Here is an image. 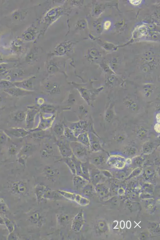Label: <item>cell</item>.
<instances>
[{
    "mask_svg": "<svg viewBox=\"0 0 160 240\" xmlns=\"http://www.w3.org/2000/svg\"><path fill=\"white\" fill-rule=\"evenodd\" d=\"M154 149V146L153 143L149 142H145L143 146V153L145 154L151 153Z\"/></svg>",
    "mask_w": 160,
    "mask_h": 240,
    "instance_id": "cell-25",
    "label": "cell"
},
{
    "mask_svg": "<svg viewBox=\"0 0 160 240\" xmlns=\"http://www.w3.org/2000/svg\"><path fill=\"white\" fill-rule=\"evenodd\" d=\"M7 133L13 138H21L30 135L31 132L23 128L13 127L7 130Z\"/></svg>",
    "mask_w": 160,
    "mask_h": 240,
    "instance_id": "cell-6",
    "label": "cell"
},
{
    "mask_svg": "<svg viewBox=\"0 0 160 240\" xmlns=\"http://www.w3.org/2000/svg\"><path fill=\"white\" fill-rule=\"evenodd\" d=\"M130 1L131 4L135 5V6L139 5L142 2V1H141V0H134V1L131 0V1Z\"/></svg>",
    "mask_w": 160,
    "mask_h": 240,
    "instance_id": "cell-41",
    "label": "cell"
},
{
    "mask_svg": "<svg viewBox=\"0 0 160 240\" xmlns=\"http://www.w3.org/2000/svg\"><path fill=\"white\" fill-rule=\"evenodd\" d=\"M124 102L127 107L133 111L136 110L137 107H138L137 104L131 98H128V97L125 98L124 99Z\"/></svg>",
    "mask_w": 160,
    "mask_h": 240,
    "instance_id": "cell-23",
    "label": "cell"
},
{
    "mask_svg": "<svg viewBox=\"0 0 160 240\" xmlns=\"http://www.w3.org/2000/svg\"><path fill=\"white\" fill-rule=\"evenodd\" d=\"M111 25V22L110 21H106L104 24V28L105 30H107L110 27Z\"/></svg>",
    "mask_w": 160,
    "mask_h": 240,
    "instance_id": "cell-42",
    "label": "cell"
},
{
    "mask_svg": "<svg viewBox=\"0 0 160 240\" xmlns=\"http://www.w3.org/2000/svg\"><path fill=\"white\" fill-rule=\"evenodd\" d=\"M34 78H32L20 82H14V84L15 87H17L29 91L34 90Z\"/></svg>",
    "mask_w": 160,
    "mask_h": 240,
    "instance_id": "cell-9",
    "label": "cell"
},
{
    "mask_svg": "<svg viewBox=\"0 0 160 240\" xmlns=\"http://www.w3.org/2000/svg\"><path fill=\"white\" fill-rule=\"evenodd\" d=\"M61 155L63 158L71 157L73 153L68 141L64 137H61L56 142Z\"/></svg>",
    "mask_w": 160,
    "mask_h": 240,
    "instance_id": "cell-1",
    "label": "cell"
},
{
    "mask_svg": "<svg viewBox=\"0 0 160 240\" xmlns=\"http://www.w3.org/2000/svg\"><path fill=\"white\" fill-rule=\"evenodd\" d=\"M97 229L101 233H104L107 230L108 227L105 221H99L97 225Z\"/></svg>",
    "mask_w": 160,
    "mask_h": 240,
    "instance_id": "cell-30",
    "label": "cell"
},
{
    "mask_svg": "<svg viewBox=\"0 0 160 240\" xmlns=\"http://www.w3.org/2000/svg\"><path fill=\"white\" fill-rule=\"evenodd\" d=\"M44 173L47 179L51 182L56 181L59 175V172L58 170L50 166L45 167L44 169Z\"/></svg>",
    "mask_w": 160,
    "mask_h": 240,
    "instance_id": "cell-8",
    "label": "cell"
},
{
    "mask_svg": "<svg viewBox=\"0 0 160 240\" xmlns=\"http://www.w3.org/2000/svg\"><path fill=\"white\" fill-rule=\"evenodd\" d=\"M34 148L33 145L30 144H26L21 148L20 151L17 154V157L23 158L26 160L34 151Z\"/></svg>",
    "mask_w": 160,
    "mask_h": 240,
    "instance_id": "cell-12",
    "label": "cell"
},
{
    "mask_svg": "<svg viewBox=\"0 0 160 240\" xmlns=\"http://www.w3.org/2000/svg\"><path fill=\"white\" fill-rule=\"evenodd\" d=\"M63 136L68 141H71V142H75L77 141V138L72 130L66 126H64Z\"/></svg>",
    "mask_w": 160,
    "mask_h": 240,
    "instance_id": "cell-20",
    "label": "cell"
},
{
    "mask_svg": "<svg viewBox=\"0 0 160 240\" xmlns=\"http://www.w3.org/2000/svg\"><path fill=\"white\" fill-rule=\"evenodd\" d=\"M92 147H93V149L94 151H97V150H99L102 149H101V146H100L99 144L97 143V142H94V143H93Z\"/></svg>",
    "mask_w": 160,
    "mask_h": 240,
    "instance_id": "cell-40",
    "label": "cell"
},
{
    "mask_svg": "<svg viewBox=\"0 0 160 240\" xmlns=\"http://www.w3.org/2000/svg\"><path fill=\"white\" fill-rule=\"evenodd\" d=\"M10 190L14 195L25 196L29 193L27 184L23 181H14L12 184Z\"/></svg>",
    "mask_w": 160,
    "mask_h": 240,
    "instance_id": "cell-2",
    "label": "cell"
},
{
    "mask_svg": "<svg viewBox=\"0 0 160 240\" xmlns=\"http://www.w3.org/2000/svg\"><path fill=\"white\" fill-rule=\"evenodd\" d=\"M46 187V186L45 185L40 184H37L35 186V194L37 202L39 203L44 200V193Z\"/></svg>",
    "mask_w": 160,
    "mask_h": 240,
    "instance_id": "cell-16",
    "label": "cell"
},
{
    "mask_svg": "<svg viewBox=\"0 0 160 240\" xmlns=\"http://www.w3.org/2000/svg\"><path fill=\"white\" fill-rule=\"evenodd\" d=\"M9 153L10 155L15 156L18 154V146L17 144L13 143L9 146Z\"/></svg>",
    "mask_w": 160,
    "mask_h": 240,
    "instance_id": "cell-31",
    "label": "cell"
},
{
    "mask_svg": "<svg viewBox=\"0 0 160 240\" xmlns=\"http://www.w3.org/2000/svg\"><path fill=\"white\" fill-rule=\"evenodd\" d=\"M63 158L64 162L67 165L72 174L73 175H76V170L75 165L71 157H67Z\"/></svg>",
    "mask_w": 160,
    "mask_h": 240,
    "instance_id": "cell-21",
    "label": "cell"
},
{
    "mask_svg": "<svg viewBox=\"0 0 160 240\" xmlns=\"http://www.w3.org/2000/svg\"><path fill=\"white\" fill-rule=\"evenodd\" d=\"M89 171L90 181L95 186L100 184L105 178L101 172L95 166L91 167L89 166Z\"/></svg>",
    "mask_w": 160,
    "mask_h": 240,
    "instance_id": "cell-5",
    "label": "cell"
},
{
    "mask_svg": "<svg viewBox=\"0 0 160 240\" xmlns=\"http://www.w3.org/2000/svg\"><path fill=\"white\" fill-rule=\"evenodd\" d=\"M6 136L5 134H0V143H3V142L6 141Z\"/></svg>",
    "mask_w": 160,
    "mask_h": 240,
    "instance_id": "cell-43",
    "label": "cell"
},
{
    "mask_svg": "<svg viewBox=\"0 0 160 240\" xmlns=\"http://www.w3.org/2000/svg\"><path fill=\"white\" fill-rule=\"evenodd\" d=\"M29 219L32 223L38 225V226H42L45 221L42 213L38 210L31 213L29 216Z\"/></svg>",
    "mask_w": 160,
    "mask_h": 240,
    "instance_id": "cell-10",
    "label": "cell"
},
{
    "mask_svg": "<svg viewBox=\"0 0 160 240\" xmlns=\"http://www.w3.org/2000/svg\"><path fill=\"white\" fill-rule=\"evenodd\" d=\"M5 223L6 224V225L7 226L8 229L9 230V232L10 233H13L14 229H15L14 224L10 220L8 219H6V221H5Z\"/></svg>",
    "mask_w": 160,
    "mask_h": 240,
    "instance_id": "cell-36",
    "label": "cell"
},
{
    "mask_svg": "<svg viewBox=\"0 0 160 240\" xmlns=\"http://www.w3.org/2000/svg\"><path fill=\"white\" fill-rule=\"evenodd\" d=\"M53 131L59 138L64 137V126L61 123L56 124L53 128Z\"/></svg>",
    "mask_w": 160,
    "mask_h": 240,
    "instance_id": "cell-22",
    "label": "cell"
},
{
    "mask_svg": "<svg viewBox=\"0 0 160 240\" xmlns=\"http://www.w3.org/2000/svg\"><path fill=\"white\" fill-rule=\"evenodd\" d=\"M82 192L84 195L86 197H92L96 194L97 191L93 185L89 182L82 189Z\"/></svg>",
    "mask_w": 160,
    "mask_h": 240,
    "instance_id": "cell-18",
    "label": "cell"
},
{
    "mask_svg": "<svg viewBox=\"0 0 160 240\" xmlns=\"http://www.w3.org/2000/svg\"><path fill=\"white\" fill-rule=\"evenodd\" d=\"M79 140L80 142V143L84 144L85 145L88 146L89 145V142H88V138H87V136L85 134H82L81 135L79 136Z\"/></svg>",
    "mask_w": 160,
    "mask_h": 240,
    "instance_id": "cell-37",
    "label": "cell"
},
{
    "mask_svg": "<svg viewBox=\"0 0 160 240\" xmlns=\"http://www.w3.org/2000/svg\"><path fill=\"white\" fill-rule=\"evenodd\" d=\"M6 91L10 95L16 97H23V96L29 95L32 93L31 91H27L17 87L6 89Z\"/></svg>",
    "mask_w": 160,
    "mask_h": 240,
    "instance_id": "cell-13",
    "label": "cell"
},
{
    "mask_svg": "<svg viewBox=\"0 0 160 240\" xmlns=\"http://www.w3.org/2000/svg\"><path fill=\"white\" fill-rule=\"evenodd\" d=\"M40 109L44 114H54L56 110L55 107L53 105L45 104L41 106Z\"/></svg>",
    "mask_w": 160,
    "mask_h": 240,
    "instance_id": "cell-24",
    "label": "cell"
},
{
    "mask_svg": "<svg viewBox=\"0 0 160 240\" xmlns=\"http://www.w3.org/2000/svg\"><path fill=\"white\" fill-rule=\"evenodd\" d=\"M38 113V111L36 108H32L27 112L25 122L28 129H31L34 127L35 117Z\"/></svg>",
    "mask_w": 160,
    "mask_h": 240,
    "instance_id": "cell-7",
    "label": "cell"
},
{
    "mask_svg": "<svg viewBox=\"0 0 160 240\" xmlns=\"http://www.w3.org/2000/svg\"><path fill=\"white\" fill-rule=\"evenodd\" d=\"M75 202L81 206H85L89 205L90 201L87 198L82 197L80 194H77Z\"/></svg>",
    "mask_w": 160,
    "mask_h": 240,
    "instance_id": "cell-26",
    "label": "cell"
},
{
    "mask_svg": "<svg viewBox=\"0 0 160 240\" xmlns=\"http://www.w3.org/2000/svg\"><path fill=\"white\" fill-rule=\"evenodd\" d=\"M73 183L77 191L82 190L89 181L86 178L78 175H74L73 177Z\"/></svg>",
    "mask_w": 160,
    "mask_h": 240,
    "instance_id": "cell-11",
    "label": "cell"
},
{
    "mask_svg": "<svg viewBox=\"0 0 160 240\" xmlns=\"http://www.w3.org/2000/svg\"><path fill=\"white\" fill-rule=\"evenodd\" d=\"M101 172L103 175L105 176V177H108V178H111L113 177V176L111 173H110V172L108 171V170H102Z\"/></svg>",
    "mask_w": 160,
    "mask_h": 240,
    "instance_id": "cell-39",
    "label": "cell"
},
{
    "mask_svg": "<svg viewBox=\"0 0 160 240\" xmlns=\"http://www.w3.org/2000/svg\"><path fill=\"white\" fill-rule=\"evenodd\" d=\"M70 145L73 155L78 159H82L87 155L86 148L80 142H72Z\"/></svg>",
    "mask_w": 160,
    "mask_h": 240,
    "instance_id": "cell-3",
    "label": "cell"
},
{
    "mask_svg": "<svg viewBox=\"0 0 160 240\" xmlns=\"http://www.w3.org/2000/svg\"><path fill=\"white\" fill-rule=\"evenodd\" d=\"M144 161L145 158L142 156H137L133 159V165L137 167H140L142 166Z\"/></svg>",
    "mask_w": 160,
    "mask_h": 240,
    "instance_id": "cell-32",
    "label": "cell"
},
{
    "mask_svg": "<svg viewBox=\"0 0 160 240\" xmlns=\"http://www.w3.org/2000/svg\"><path fill=\"white\" fill-rule=\"evenodd\" d=\"M44 89L47 93L50 95L59 94L60 89L58 84L55 82H48L44 85Z\"/></svg>",
    "mask_w": 160,
    "mask_h": 240,
    "instance_id": "cell-14",
    "label": "cell"
},
{
    "mask_svg": "<svg viewBox=\"0 0 160 240\" xmlns=\"http://www.w3.org/2000/svg\"><path fill=\"white\" fill-rule=\"evenodd\" d=\"M137 150L136 148L132 146H126L123 149V153L126 156H131L134 155L137 153Z\"/></svg>",
    "mask_w": 160,
    "mask_h": 240,
    "instance_id": "cell-27",
    "label": "cell"
},
{
    "mask_svg": "<svg viewBox=\"0 0 160 240\" xmlns=\"http://www.w3.org/2000/svg\"><path fill=\"white\" fill-rule=\"evenodd\" d=\"M32 137L34 138H38V139H42L47 137V136L44 131H37L33 133Z\"/></svg>",
    "mask_w": 160,
    "mask_h": 240,
    "instance_id": "cell-34",
    "label": "cell"
},
{
    "mask_svg": "<svg viewBox=\"0 0 160 240\" xmlns=\"http://www.w3.org/2000/svg\"><path fill=\"white\" fill-rule=\"evenodd\" d=\"M69 218V215L66 213H60L57 215V222L61 227L64 228L68 225Z\"/></svg>",
    "mask_w": 160,
    "mask_h": 240,
    "instance_id": "cell-17",
    "label": "cell"
},
{
    "mask_svg": "<svg viewBox=\"0 0 160 240\" xmlns=\"http://www.w3.org/2000/svg\"><path fill=\"white\" fill-rule=\"evenodd\" d=\"M38 104L39 105H42V106L43 105L44 103V99H43L42 98H40L38 100Z\"/></svg>",
    "mask_w": 160,
    "mask_h": 240,
    "instance_id": "cell-45",
    "label": "cell"
},
{
    "mask_svg": "<svg viewBox=\"0 0 160 240\" xmlns=\"http://www.w3.org/2000/svg\"><path fill=\"white\" fill-rule=\"evenodd\" d=\"M85 223L84 213L82 210L78 212L74 216L71 225V229L73 231L78 232L81 230Z\"/></svg>",
    "mask_w": 160,
    "mask_h": 240,
    "instance_id": "cell-4",
    "label": "cell"
},
{
    "mask_svg": "<svg viewBox=\"0 0 160 240\" xmlns=\"http://www.w3.org/2000/svg\"><path fill=\"white\" fill-rule=\"evenodd\" d=\"M81 169L82 173L85 176L86 179L89 181L90 180V176H89V166L86 162H82L81 163Z\"/></svg>",
    "mask_w": 160,
    "mask_h": 240,
    "instance_id": "cell-28",
    "label": "cell"
},
{
    "mask_svg": "<svg viewBox=\"0 0 160 240\" xmlns=\"http://www.w3.org/2000/svg\"><path fill=\"white\" fill-rule=\"evenodd\" d=\"M54 153L52 145L49 142H46L40 151V154L42 158H48L53 156Z\"/></svg>",
    "mask_w": 160,
    "mask_h": 240,
    "instance_id": "cell-15",
    "label": "cell"
},
{
    "mask_svg": "<svg viewBox=\"0 0 160 240\" xmlns=\"http://www.w3.org/2000/svg\"><path fill=\"white\" fill-rule=\"evenodd\" d=\"M147 134V130L144 128L140 127L138 128L137 130V134L138 137L141 139H143L146 137Z\"/></svg>",
    "mask_w": 160,
    "mask_h": 240,
    "instance_id": "cell-33",
    "label": "cell"
},
{
    "mask_svg": "<svg viewBox=\"0 0 160 240\" xmlns=\"http://www.w3.org/2000/svg\"><path fill=\"white\" fill-rule=\"evenodd\" d=\"M91 161L94 165H101L105 162V158L103 156L98 155L93 157Z\"/></svg>",
    "mask_w": 160,
    "mask_h": 240,
    "instance_id": "cell-29",
    "label": "cell"
},
{
    "mask_svg": "<svg viewBox=\"0 0 160 240\" xmlns=\"http://www.w3.org/2000/svg\"><path fill=\"white\" fill-rule=\"evenodd\" d=\"M106 120L108 122H110L113 118V112L111 109H108L106 114Z\"/></svg>",
    "mask_w": 160,
    "mask_h": 240,
    "instance_id": "cell-38",
    "label": "cell"
},
{
    "mask_svg": "<svg viewBox=\"0 0 160 240\" xmlns=\"http://www.w3.org/2000/svg\"><path fill=\"white\" fill-rule=\"evenodd\" d=\"M27 112L25 111H18L13 113V119L16 122L20 123L26 120Z\"/></svg>",
    "mask_w": 160,
    "mask_h": 240,
    "instance_id": "cell-19",
    "label": "cell"
},
{
    "mask_svg": "<svg viewBox=\"0 0 160 240\" xmlns=\"http://www.w3.org/2000/svg\"><path fill=\"white\" fill-rule=\"evenodd\" d=\"M142 168H141V167L137 168L136 169L133 170L130 176L127 178V179H130V178H132L133 177H136V176L139 175L141 171H142Z\"/></svg>",
    "mask_w": 160,
    "mask_h": 240,
    "instance_id": "cell-35",
    "label": "cell"
},
{
    "mask_svg": "<svg viewBox=\"0 0 160 240\" xmlns=\"http://www.w3.org/2000/svg\"><path fill=\"white\" fill-rule=\"evenodd\" d=\"M154 129H155L156 131L159 133L160 132V125L159 124H157L154 126Z\"/></svg>",
    "mask_w": 160,
    "mask_h": 240,
    "instance_id": "cell-44",
    "label": "cell"
}]
</instances>
